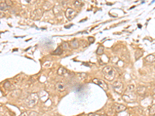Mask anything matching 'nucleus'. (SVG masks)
<instances>
[{
  "mask_svg": "<svg viewBox=\"0 0 155 116\" xmlns=\"http://www.w3.org/2000/svg\"><path fill=\"white\" fill-rule=\"evenodd\" d=\"M102 72L105 78L109 81H112L115 78L116 70L111 66H106L102 69Z\"/></svg>",
  "mask_w": 155,
  "mask_h": 116,
  "instance_id": "1",
  "label": "nucleus"
},
{
  "mask_svg": "<svg viewBox=\"0 0 155 116\" xmlns=\"http://www.w3.org/2000/svg\"><path fill=\"white\" fill-rule=\"evenodd\" d=\"M38 95L37 94H31L30 95H29L27 98L25 100V104L27 107L29 108H33L34 105H36L38 102Z\"/></svg>",
  "mask_w": 155,
  "mask_h": 116,
  "instance_id": "2",
  "label": "nucleus"
},
{
  "mask_svg": "<svg viewBox=\"0 0 155 116\" xmlns=\"http://www.w3.org/2000/svg\"><path fill=\"white\" fill-rule=\"evenodd\" d=\"M43 16V10L40 9H34L31 12V19H34V20H38V19H40Z\"/></svg>",
  "mask_w": 155,
  "mask_h": 116,
  "instance_id": "3",
  "label": "nucleus"
},
{
  "mask_svg": "<svg viewBox=\"0 0 155 116\" xmlns=\"http://www.w3.org/2000/svg\"><path fill=\"white\" fill-rule=\"evenodd\" d=\"M76 15H77V12L72 8H68L65 10V17L68 20H72L73 19L75 18Z\"/></svg>",
  "mask_w": 155,
  "mask_h": 116,
  "instance_id": "4",
  "label": "nucleus"
},
{
  "mask_svg": "<svg viewBox=\"0 0 155 116\" xmlns=\"http://www.w3.org/2000/svg\"><path fill=\"white\" fill-rule=\"evenodd\" d=\"M113 87L116 93L121 94L122 91V89H123V84L119 81H116L113 84Z\"/></svg>",
  "mask_w": 155,
  "mask_h": 116,
  "instance_id": "5",
  "label": "nucleus"
},
{
  "mask_svg": "<svg viewBox=\"0 0 155 116\" xmlns=\"http://www.w3.org/2000/svg\"><path fill=\"white\" fill-rule=\"evenodd\" d=\"M92 81H93L94 84H95V85H99L103 90H105V91H107V90H108V85H107V84L105 81H103L102 80L94 78L92 80Z\"/></svg>",
  "mask_w": 155,
  "mask_h": 116,
  "instance_id": "6",
  "label": "nucleus"
},
{
  "mask_svg": "<svg viewBox=\"0 0 155 116\" xmlns=\"http://www.w3.org/2000/svg\"><path fill=\"white\" fill-rule=\"evenodd\" d=\"M122 98L127 102H132L134 100H136V95L133 94V92H129V93H125Z\"/></svg>",
  "mask_w": 155,
  "mask_h": 116,
  "instance_id": "7",
  "label": "nucleus"
},
{
  "mask_svg": "<svg viewBox=\"0 0 155 116\" xmlns=\"http://www.w3.org/2000/svg\"><path fill=\"white\" fill-rule=\"evenodd\" d=\"M55 88H56V90L57 91L63 92L66 90V85L62 81L57 82L56 85H55Z\"/></svg>",
  "mask_w": 155,
  "mask_h": 116,
  "instance_id": "8",
  "label": "nucleus"
},
{
  "mask_svg": "<svg viewBox=\"0 0 155 116\" xmlns=\"http://www.w3.org/2000/svg\"><path fill=\"white\" fill-rule=\"evenodd\" d=\"M113 108H114V111L116 113H119V112L126 111V107L123 105H121V104H115L113 105Z\"/></svg>",
  "mask_w": 155,
  "mask_h": 116,
  "instance_id": "9",
  "label": "nucleus"
},
{
  "mask_svg": "<svg viewBox=\"0 0 155 116\" xmlns=\"http://www.w3.org/2000/svg\"><path fill=\"white\" fill-rule=\"evenodd\" d=\"M137 93L140 96L144 95V94L146 93V87L144 86H138L137 88Z\"/></svg>",
  "mask_w": 155,
  "mask_h": 116,
  "instance_id": "10",
  "label": "nucleus"
},
{
  "mask_svg": "<svg viewBox=\"0 0 155 116\" xmlns=\"http://www.w3.org/2000/svg\"><path fill=\"white\" fill-rule=\"evenodd\" d=\"M68 73L67 69H65L64 67H60L57 70V74L60 76H64Z\"/></svg>",
  "mask_w": 155,
  "mask_h": 116,
  "instance_id": "11",
  "label": "nucleus"
},
{
  "mask_svg": "<svg viewBox=\"0 0 155 116\" xmlns=\"http://www.w3.org/2000/svg\"><path fill=\"white\" fill-rule=\"evenodd\" d=\"M145 60H146V61L149 62V63H154L155 62V56L153 54H150V55L146 57Z\"/></svg>",
  "mask_w": 155,
  "mask_h": 116,
  "instance_id": "12",
  "label": "nucleus"
},
{
  "mask_svg": "<svg viewBox=\"0 0 155 116\" xmlns=\"http://www.w3.org/2000/svg\"><path fill=\"white\" fill-rule=\"evenodd\" d=\"M142 56H143V51H142L141 50H137V51H136V53H135V59L136 60H137Z\"/></svg>",
  "mask_w": 155,
  "mask_h": 116,
  "instance_id": "13",
  "label": "nucleus"
},
{
  "mask_svg": "<svg viewBox=\"0 0 155 116\" xmlns=\"http://www.w3.org/2000/svg\"><path fill=\"white\" fill-rule=\"evenodd\" d=\"M62 53H63V49L61 47H59L54 51L53 54L54 55H61V54H62Z\"/></svg>",
  "mask_w": 155,
  "mask_h": 116,
  "instance_id": "14",
  "label": "nucleus"
},
{
  "mask_svg": "<svg viewBox=\"0 0 155 116\" xmlns=\"http://www.w3.org/2000/svg\"><path fill=\"white\" fill-rule=\"evenodd\" d=\"M78 46H79V44H78V40H75L71 42V47H72V48L76 49V48L78 47Z\"/></svg>",
  "mask_w": 155,
  "mask_h": 116,
  "instance_id": "15",
  "label": "nucleus"
},
{
  "mask_svg": "<svg viewBox=\"0 0 155 116\" xmlns=\"http://www.w3.org/2000/svg\"><path fill=\"white\" fill-rule=\"evenodd\" d=\"M134 88H135V86H134V85H130L128 87H127V88H126V93H129V92H133V91H134Z\"/></svg>",
  "mask_w": 155,
  "mask_h": 116,
  "instance_id": "16",
  "label": "nucleus"
},
{
  "mask_svg": "<svg viewBox=\"0 0 155 116\" xmlns=\"http://www.w3.org/2000/svg\"><path fill=\"white\" fill-rule=\"evenodd\" d=\"M103 53H104V47L102 46H99L96 50V54L98 55H102Z\"/></svg>",
  "mask_w": 155,
  "mask_h": 116,
  "instance_id": "17",
  "label": "nucleus"
},
{
  "mask_svg": "<svg viewBox=\"0 0 155 116\" xmlns=\"http://www.w3.org/2000/svg\"><path fill=\"white\" fill-rule=\"evenodd\" d=\"M9 6H8L7 5H6L5 2L0 4V10L4 11V10H6V9H9Z\"/></svg>",
  "mask_w": 155,
  "mask_h": 116,
  "instance_id": "18",
  "label": "nucleus"
},
{
  "mask_svg": "<svg viewBox=\"0 0 155 116\" xmlns=\"http://www.w3.org/2000/svg\"><path fill=\"white\" fill-rule=\"evenodd\" d=\"M149 114H150L151 115H155V104L151 107V108H150V112H149Z\"/></svg>",
  "mask_w": 155,
  "mask_h": 116,
  "instance_id": "19",
  "label": "nucleus"
},
{
  "mask_svg": "<svg viewBox=\"0 0 155 116\" xmlns=\"http://www.w3.org/2000/svg\"><path fill=\"white\" fill-rule=\"evenodd\" d=\"M78 76L80 77V79L81 81H85L86 78H87V74H85V73H82V74H78Z\"/></svg>",
  "mask_w": 155,
  "mask_h": 116,
  "instance_id": "20",
  "label": "nucleus"
},
{
  "mask_svg": "<svg viewBox=\"0 0 155 116\" xmlns=\"http://www.w3.org/2000/svg\"><path fill=\"white\" fill-rule=\"evenodd\" d=\"M61 47H62L63 50H67L68 48V43H65V42L61 44Z\"/></svg>",
  "mask_w": 155,
  "mask_h": 116,
  "instance_id": "21",
  "label": "nucleus"
},
{
  "mask_svg": "<svg viewBox=\"0 0 155 116\" xmlns=\"http://www.w3.org/2000/svg\"><path fill=\"white\" fill-rule=\"evenodd\" d=\"M10 87H11V84H10L9 82H5V83L4 84V87H5V89L9 90V89L10 88Z\"/></svg>",
  "mask_w": 155,
  "mask_h": 116,
  "instance_id": "22",
  "label": "nucleus"
},
{
  "mask_svg": "<svg viewBox=\"0 0 155 116\" xmlns=\"http://www.w3.org/2000/svg\"><path fill=\"white\" fill-rule=\"evenodd\" d=\"M74 5L76 6V7H81V6L82 5V3L81 2H79V1H75Z\"/></svg>",
  "mask_w": 155,
  "mask_h": 116,
  "instance_id": "23",
  "label": "nucleus"
},
{
  "mask_svg": "<svg viewBox=\"0 0 155 116\" xmlns=\"http://www.w3.org/2000/svg\"><path fill=\"white\" fill-rule=\"evenodd\" d=\"M5 2L8 6H9V7L12 5V2L11 1V0H5Z\"/></svg>",
  "mask_w": 155,
  "mask_h": 116,
  "instance_id": "24",
  "label": "nucleus"
},
{
  "mask_svg": "<svg viewBox=\"0 0 155 116\" xmlns=\"http://www.w3.org/2000/svg\"><path fill=\"white\" fill-rule=\"evenodd\" d=\"M29 115L30 116H33V115H40V114H39L38 112H29Z\"/></svg>",
  "mask_w": 155,
  "mask_h": 116,
  "instance_id": "25",
  "label": "nucleus"
},
{
  "mask_svg": "<svg viewBox=\"0 0 155 116\" xmlns=\"http://www.w3.org/2000/svg\"><path fill=\"white\" fill-rule=\"evenodd\" d=\"M88 40H89V41L91 42V43H93L94 40H95V39H94L93 37H89V38H88Z\"/></svg>",
  "mask_w": 155,
  "mask_h": 116,
  "instance_id": "26",
  "label": "nucleus"
},
{
  "mask_svg": "<svg viewBox=\"0 0 155 116\" xmlns=\"http://www.w3.org/2000/svg\"><path fill=\"white\" fill-rule=\"evenodd\" d=\"M154 92H155V91H154Z\"/></svg>",
  "mask_w": 155,
  "mask_h": 116,
  "instance_id": "27",
  "label": "nucleus"
}]
</instances>
